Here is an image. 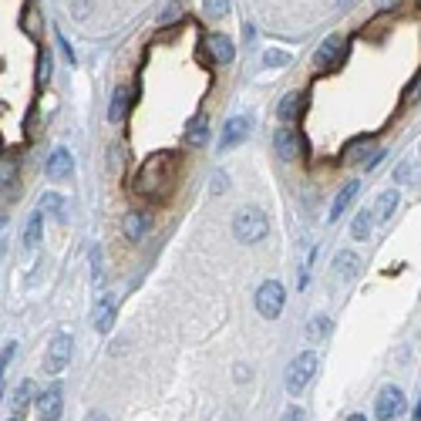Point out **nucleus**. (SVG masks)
<instances>
[{
	"mask_svg": "<svg viewBox=\"0 0 421 421\" xmlns=\"http://www.w3.org/2000/svg\"><path fill=\"white\" fill-rule=\"evenodd\" d=\"M176 172H179V155H176V152H155V155H149V159L138 166L132 189H135V196L159 202V199H166L169 193H172Z\"/></svg>",
	"mask_w": 421,
	"mask_h": 421,
	"instance_id": "1",
	"label": "nucleus"
},
{
	"mask_svg": "<svg viewBox=\"0 0 421 421\" xmlns=\"http://www.w3.org/2000/svg\"><path fill=\"white\" fill-rule=\"evenodd\" d=\"M233 233L240 243H260L267 233H270V223H267V212L260 206H243L233 219Z\"/></svg>",
	"mask_w": 421,
	"mask_h": 421,
	"instance_id": "2",
	"label": "nucleus"
},
{
	"mask_svg": "<svg viewBox=\"0 0 421 421\" xmlns=\"http://www.w3.org/2000/svg\"><path fill=\"white\" fill-rule=\"evenodd\" d=\"M314 371H317V354H314V350H303V354H297V358L290 361V367H286V391H290V394H300L303 388L310 384Z\"/></svg>",
	"mask_w": 421,
	"mask_h": 421,
	"instance_id": "3",
	"label": "nucleus"
},
{
	"mask_svg": "<svg viewBox=\"0 0 421 421\" xmlns=\"http://www.w3.org/2000/svg\"><path fill=\"white\" fill-rule=\"evenodd\" d=\"M283 303H286L283 283H276V280L260 283V290H256V310H260V317L276 320V317H280V310H283Z\"/></svg>",
	"mask_w": 421,
	"mask_h": 421,
	"instance_id": "4",
	"label": "nucleus"
},
{
	"mask_svg": "<svg viewBox=\"0 0 421 421\" xmlns=\"http://www.w3.org/2000/svg\"><path fill=\"white\" fill-rule=\"evenodd\" d=\"M344 54H347V37H341V34H331L324 44L317 47L314 71H334V68H341Z\"/></svg>",
	"mask_w": 421,
	"mask_h": 421,
	"instance_id": "5",
	"label": "nucleus"
},
{
	"mask_svg": "<svg viewBox=\"0 0 421 421\" xmlns=\"http://www.w3.org/2000/svg\"><path fill=\"white\" fill-rule=\"evenodd\" d=\"M71 334H58L51 344H47V354H44V371L47 374H61L68 364H71Z\"/></svg>",
	"mask_w": 421,
	"mask_h": 421,
	"instance_id": "6",
	"label": "nucleus"
},
{
	"mask_svg": "<svg viewBox=\"0 0 421 421\" xmlns=\"http://www.w3.org/2000/svg\"><path fill=\"white\" fill-rule=\"evenodd\" d=\"M273 149H276L280 159H303L307 155V142H303V135L297 128H280L276 138H273Z\"/></svg>",
	"mask_w": 421,
	"mask_h": 421,
	"instance_id": "7",
	"label": "nucleus"
},
{
	"mask_svg": "<svg viewBox=\"0 0 421 421\" xmlns=\"http://www.w3.org/2000/svg\"><path fill=\"white\" fill-rule=\"evenodd\" d=\"M405 411V391L401 388H384V391L377 394V401H374V415L381 421H391V418H398Z\"/></svg>",
	"mask_w": 421,
	"mask_h": 421,
	"instance_id": "8",
	"label": "nucleus"
},
{
	"mask_svg": "<svg viewBox=\"0 0 421 421\" xmlns=\"http://www.w3.org/2000/svg\"><path fill=\"white\" fill-rule=\"evenodd\" d=\"M61 408H64V391H61L58 384L47 388V391L37 398V415H41V421H58Z\"/></svg>",
	"mask_w": 421,
	"mask_h": 421,
	"instance_id": "9",
	"label": "nucleus"
},
{
	"mask_svg": "<svg viewBox=\"0 0 421 421\" xmlns=\"http://www.w3.org/2000/svg\"><path fill=\"white\" fill-rule=\"evenodd\" d=\"M71 169H75V159H71V152L68 149H54L51 155H47V166H44V172H47V179H68L71 176Z\"/></svg>",
	"mask_w": 421,
	"mask_h": 421,
	"instance_id": "10",
	"label": "nucleus"
},
{
	"mask_svg": "<svg viewBox=\"0 0 421 421\" xmlns=\"http://www.w3.org/2000/svg\"><path fill=\"white\" fill-rule=\"evenodd\" d=\"M246 135H250V118H246V115H236V118L226 121L223 138H219V149H223V152L233 149V145H240Z\"/></svg>",
	"mask_w": 421,
	"mask_h": 421,
	"instance_id": "11",
	"label": "nucleus"
},
{
	"mask_svg": "<svg viewBox=\"0 0 421 421\" xmlns=\"http://www.w3.org/2000/svg\"><path fill=\"white\" fill-rule=\"evenodd\" d=\"M149 229H152V212H145V209L125 212V236H128L132 243H138Z\"/></svg>",
	"mask_w": 421,
	"mask_h": 421,
	"instance_id": "12",
	"label": "nucleus"
},
{
	"mask_svg": "<svg viewBox=\"0 0 421 421\" xmlns=\"http://www.w3.org/2000/svg\"><path fill=\"white\" fill-rule=\"evenodd\" d=\"M206 51H209V58L216 61V64H229L233 54H236V47H233V41H229L226 34H209V37H206Z\"/></svg>",
	"mask_w": 421,
	"mask_h": 421,
	"instance_id": "13",
	"label": "nucleus"
},
{
	"mask_svg": "<svg viewBox=\"0 0 421 421\" xmlns=\"http://www.w3.org/2000/svg\"><path fill=\"white\" fill-rule=\"evenodd\" d=\"M358 193H361V179H347L344 182V189L334 196V206H331V219H341V212L358 199Z\"/></svg>",
	"mask_w": 421,
	"mask_h": 421,
	"instance_id": "14",
	"label": "nucleus"
},
{
	"mask_svg": "<svg viewBox=\"0 0 421 421\" xmlns=\"http://www.w3.org/2000/svg\"><path fill=\"white\" fill-rule=\"evenodd\" d=\"M111 327H115V297H102L94 307V331L108 334Z\"/></svg>",
	"mask_w": 421,
	"mask_h": 421,
	"instance_id": "15",
	"label": "nucleus"
},
{
	"mask_svg": "<svg viewBox=\"0 0 421 421\" xmlns=\"http://www.w3.org/2000/svg\"><path fill=\"white\" fill-rule=\"evenodd\" d=\"M276 115L283 121H297L303 115V94L300 91H290V94H283L280 98V105H276Z\"/></svg>",
	"mask_w": 421,
	"mask_h": 421,
	"instance_id": "16",
	"label": "nucleus"
},
{
	"mask_svg": "<svg viewBox=\"0 0 421 421\" xmlns=\"http://www.w3.org/2000/svg\"><path fill=\"white\" fill-rule=\"evenodd\" d=\"M128 108H132V88H115V94H111V108H108V118L111 121H121L125 115H128Z\"/></svg>",
	"mask_w": 421,
	"mask_h": 421,
	"instance_id": "17",
	"label": "nucleus"
},
{
	"mask_svg": "<svg viewBox=\"0 0 421 421\" xmlns=\"http://www.w3.org/2000/svg\"><path fill=\"white\" fill-rule=\"evenodd\" d=\"M398 202H401V196H398V189H388V193H381L374 202V219H391L394 209H398Z\"/></svg>",
	"mask_w": 421,
	"mask_h": 421,
	"instance_id": "18",
	"label": "nucleus"
},
{
	"mask_svg": "<svg viewBox=\"0 0 421 421\" xmlns=\"http://www.w3.org/2000/svg\"><path fill=\"white\" fill-rule=\"evenodd\" d=\"M206 138H209V121L199 115V118L189 121V132H185V145L199 149V145H206Z\"/></svg>",
	"mask_w": 421,
	"mask_h": 421,
	"instance_id": "19",
	"label": "nucleus"
},
{
	"mask_svg": "<svg viewBox=\"0 0 421 421\" xmlns=\"http://www.w3.org/2000/svg\"><path fill=\"white\" fill-rule=\"evenodd\" d=\"M371 226H374V212L361 209L358 219H354V226H350V236H354V240H367V236H371Z\"/></svg>",
	"mask_w": 421,
	"mask_h": 421,
	"instance_id": "20",
	"label": "nucleus"
},
{
	"mask_svg": "<svg viewBox=\"0 0 421 421\" xmlns=\"http://www.w3.org/2000/svg\"><path fill=\"white\" fill-rule=\"evenodd\" d=\"M30 398H34V381H20V384H17V391H14V415H17V418L28 411Z\"/></svg>",
	"mask_w": 421,
	"mask_h": 421,
	"instance_id": "21",
	"label": "nucleus"
},
{
	"mask_svg": "<svg viewBox=\"0 0 421 421\" xmlns=\"http://www.w3.org/2000/svg\"><path fill=\"white\" fill-rule=\"evenodd\" d=\"M41 219H44V212H41V209L30 212L28 229H24V246H28V250H34V246L41 243Z\"/></svg>",
	"mask_w": 421,
	"mask_h": 421,
	"instance_id": "22",
	"label": "nucleus"
},
{
	"mask_svg": "<svg viewBox=\"0 0 421 421\" xmlns=\"http://www.w3.org/2000/svg\"><path fill=\"white\" fill-rule=\"evenodd\" d=\"M17 169H20V159H17V155H11V152L0 155V182H4V185H11V182L17 179Z\"/></svg>",
	"mask_w": 421,
	"mask_h": 421,
	"instance_id": "23",
	"label": "nucleus"
},
{
	"mask_svg": "<svg viewBox=\"0 0 421 421\" xmlns=\"http://www.w3.org/2000/svg\"><path fill=\"white\" fill-rule=\"evenodd\" d=\"M337 270L344 273V276H358V273H361V260H358L354 253H347V250H344V253L337 256Z\"/></svg>",
	"mask_w": 421,
	"mask_h": 421,
	"instance_id": "24",
	"label": "nucleus"
},
{
	"mask_svg": "<svg viewBox=\"0 0 421 421\" xmlns=\"http://www.w3.org/2000/svg\"><path fill=\"white\" fill-rule=\"evenodd\" d=\"M44 209L51 212L54 219H64V199L54 196V193H44V196H41V212Z\"/></svg>",
	"mask_w": 421,
	"mask_h": 421,
	"instance_id": "25",
	"label": "nucleus"
},
{
	"mask_svg": "<svg viewBox=\"0 0 421 421\" xmlns=\"http://www.w3.org/2000/svg\"><path fill=\"white\" fill-rule=\"evenodd\" d=\"M202 11L209 20H219V17L229 14V0H202Z\"/></svg>",
	"mask_w": 421,
	"mask_h": 421,
	"instance_id": "26",
	"label": "nucleus"
},
{
	"mask_svg": "<svg viewBox=\"0 0 421 421\" xmlns=\"http://www.w3.org/2000/svg\"><path fill=\"white\" fill-rule=\"evenodd\" d=\"M51 81V51H41L37 54V85H47Z\"/></svg>",
	"mask_w": 421,
	"mask_h": 421,
	"instance_id": "27",
	"label": "nucleus"
},
{
	"mask_svg": "<svg viewBox=\"0 0 421 421\" xmlns=\"http://www.w3.org/2000/svg\"><path fill=\"white\" fill-rule=\"evenodd\" d=\"M286 61H290V58H286V51H273V47H270V51L263 54L260 64H263V68H276V64H286Z\"/></svg>",
	"mask_w": 421,
	"mask_h": 421,
	"instance_id": "28",
	"label": "nucleus"
},
{
	"mask_svg": "<svg viewBox=\"0 0 421 421\" xmlns=\"http://www.w3.org/2000/svg\"><path fill=\"white\" fill-rule=\"evenodd\" d=\"M17 344H7L4 347V354H0V391H4V374H7V364H11V358H14Z\"/></svg>",
	"mask_w": 421,
	"mask_h": 421,
	"instance_id": "29",
	"label": "nucleus"
},
{
	"mask_svg": "<svg viewBox=\"0 0 421 421\" xmlns=\"http://www.w3.org/2000/svg\"><path fill=\"white\" fill-rule=\"evenodd\" d=\"M176 17H182V7H179V4H169L166 11H162V17H159V24L169 28V24H176Z\"/></svg>",
	"mask_w": 421,
	"mask_h": 421,
	"instance_id": "30",
	"label": "nucleus"
},
{
	"mask_svg": "<svg viewBox=\"0 0 421 421\" xmlns=\"http://www.w3.org/2000/svg\"><path fill=\"white\" fill-rule=\"evenodd\" d=\"M327 327H331V324H327L324 317H317V320H310V324H307V334L317 341V337H324V334H327Z\"/></svg>",
	"mask_w": 421,
	"mask_h": 421,
	"instance_id": "31",
	"label": "nucleus"
},
{
	"mask_svg": "<svg viewBox=\"0 0 421 421\" xmlns=\"http://www.w3.org/2000/svg\"><path fill=\"white\" fill-rule=\"evenodd\" d=\"M58 44L64 47V58H68V64H75V47L68 44V37H64V34H61V30H58Z\"/></svg>",
	"mask_w": 421,
	"mask_h": 421,
	"instance_id": "32",
	"label": "nucleus"
},
{
	"mask_svg": "<svg viewBox=\"0 0 421 421\" xmlns=\"http://www.w3.org/2000/svg\"><path fill=\"white\" fill-rule=\"evenodd\" d=\"M280 421H303V411L300 408H286V415Z\"/></svg>",
	"mask_w": 421,
	"mask_h": 421,
	"instance_id": "33",
	"label": "nucleus"
},
{
	"mask_svg": "<svg viewBox=\"0 0 421 421\" xmlns=\"http://www.w3.org/2000/svg\"><path fill=\"white\" fill-rule=\"evenodd\" d=\"M415 91H421V75L415 78L411 85H408V91H405V102H411V98H415Z\"/></svg>",
	"mask_w": 421,
	"mask_h": 421,
	"instance_id": "34",
	"label": "nucleus"
},
{
	"mask_svg": "<svg viewBox=\"0 0 421 421\" xmlns=\"http://www.w3.org/2000/svg\"><path fill=\"white\" fill-rule=\"evenodd\" d=\"M226 189V176L223 172H216V185H212V193H223Z\"/></svg>",
	"mask_w": 421,
	"mask_h": 421,
	"instance_id": "35",
	"label": "nucleus"
},
{
	"mask_svg": "<svg viewBox=\"0 0 421 421\" xmlns=\"http://www.w3.org/2000/svg\"><path fill=\"white\" fill-rule=\"evenodd\" d=\"M4 233H7V219L0 216V253H4Z\"/></svg>",
	"mask_w": 421,
	"mask_h": 421,
	"instance_id": "36",
	"label": "nucleus"
},
{
	"mask_svg": "<svg viewBox=\"0 0 421 421\" xmlns=\"http://www.w3.org/2000/svg\"><path fill=\"white\" fill-rule=\"evenodd\" d=\"M85 421H108V418H105V415H102V411H91V415H88V418H85Z\"/></svg>",
	"mask_w": 421,
	"mask_h": 421,
	"instance_id": "37",
	"label": "nucleus"
},
{
	"mask_svg": "<svg viewBox=\"0 0 421 421\" xmlns=\"http://www.w3.org/2000/svg\"><path fill=\"white\" fill-rule=\"evenodd\" d=\"M377 4H381V7H391V4H398V0H377Z\"/></svg>",
	"mask_w": 421,
	"mask_h": 421,
	"instance_id": "38",
	"label": "nucleus"
},
{
	"mask_svg": "<svg viewBox=\"0 0 421 421\" xmlns=\"http://www.w3.org/2000/svg\"><path fill=\"white\" fill-rule=\"evenodd\" d=\"M347 421H367V418H364V415H350V418H347Z\"/></svg>",
	"mask_w": 421,
	"mask_h": 421,
	"instance_id": "39",
	"label": "nucleus"
},
{
	"mask_svg": "<svg viewBox=\"0 0 421 421\" xmlns=\"http://www.w3.org/2000/svg\"><path fill=\"white\" fill-rule=\"evenodd\" d=\"M418 4H421V0H418Z\"/></svg>",
	"mask_w": 421,
	"mask_h": 421,
	"instance_id": "40",
	"label": "nucleus"
}]
</instances>
